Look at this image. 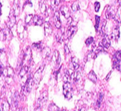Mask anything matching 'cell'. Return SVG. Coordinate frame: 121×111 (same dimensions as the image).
Listing matches in <instances>:
<instances>
[{"instance_id":"ac0fdd59","label":"cell","mask_w":121,"mask_h":111,"mask_svg":"<svg viewBox=\"0 0 121 111\" xmlns=\"http://www.w3.org/2000/svg\"><path fill=\"white\" fill-rule=\"evenodd\" d=\"M28 71V67L27 65H25L23 66L22 68L20 69V72H19V74H20V76L21 78L24 77L25 75L27 74V72Z\"/></svg>"},{"instance_id":"30bf717a","label":"cell","mask_w":121,"mask_h":111,"mask_svg":"<svg viewBox=\"0 0 121 111\" xmlns=\"http://www.w3.org/2000/svg\"><path fill=\"white\" fill-rule=\"evenodd\" d=\"M60 12L66 18L68 19L70 16V11L69 8L66 6H61L60 7Z\"/></svg>"},{"instance_id":"d4e9b609","label":"cell","mask_w":121,"mask_h":111,"mask_svg":"<svg viewBox=\"0 0 121 111\" xmlns=\"http://www.w3.org/2000/svg\"><path fill=\"white\" fill-rule=\"evenodd\" d=\"M103 99H104V94L101 92V93H100V94H99V99H98V100L97 101L96 104H97V107H98V108H100V107L101 103L103 101Z\"/></svg>"},{"instance_id":"d6986e66","label":"cell","mask_w":121,"mask_h":111,"mask_svg":"<svg viewBox=\"0 0 121 111\" xmlns=\"http://www.w3.org/2000/svg\"><path fill=\"white\" fill-rule=\"evenodd\" d=\"M88 78L91 81H92V82H93L94 83H96L98 80V78H97L96 75L95 73L93 71H91L88 74Z\"/></svg>"},{"instance_id":"44dd1931","label":"cell","mask_w":121,"mask_h":111,"mask_svg":"<svg viewBox=\"0 0 121 111\" xmlns=\"http://www.w3.org/2000/svg\"><path fill=\"white\" fill-rule=\"evenodd\" d=\"M39 8H40V10L41 11V12L43 13V14L47 12V6H46V4L44 2V1H40Z\"/></svg>"},{"instance_id":"f546056e","label":"cell","mask_w":121,"mask_h":111,"mask_svg":"<svg viewBox=\"0 0 121 111\" xmlns=\"http://www.w3.org/2000/svg\"><path fill=\"white\" fill-rule=\"evenodd\" d=\"M96 19V25H95V28L96 30H98V28H99V23H100V17L98 15H96L95 16Z\"/></svg>"},{"instance_id":"277c9868","label":"cell","mask_w":121,"mask_h":111,"mask_svg":"<svg viewBox=\"0 0 121 111\" xmlns=\"http://www.w3.org/2000/svg\"><path fill=\"white\" fill-rule=\"evenodd\" d=\"M44 65L40 67V68H39V69L35 72V74H34V77H33V81H34L36 84H39L40 80H41V74H42V72L44 69Z\"/></svg>"},{"instance_id":"f1b7e54d","label":"cell","mask_w":121,"mask_h":111,"mask_svg":"<svg viewBox=\"0 0 121 111\" xmlns=\"http://www.w3.org/2000/svg\"><path fill=\"white\" fill-rule=\"evenodd\" d=\"M33 18V16L32 14H29V15H26V18H25V22L27 24H29L31 22V21L32 20V19Z\"/></svg>"},{"instance_id":"4dcf8cb0","label":"cell","mask_w":121,"mask_h":111,"mask_svg":"<svg viewBox=\"0 0 121 111\" xmlns=\"http://www.w3.org/2000/svg\"><path fill=\"white\" fill-rule=\"evenodd\" d=\"M93 40H94V39H93V38L91 37H91L88 38H87L86 41V44L87 45V46H89L90 45H91V44L93 42Z\"/></svg>"},{"instance_id":"b9f144b4","label":"cell","mask_w":121,"mask_h":111,"mask_svg":"<svg viewBox=\"0 0 121 111\" xmlns=\"http://www.w3.org/2000/svg\"><path fill=\"white\" fill-rule=\"evenodd\" d=\"M62 111H66V110H63Z\"/></svg>"},{"instance_id":"60d3db41","label":"cell","mask_w":121,"mask_h":111,"mask_svg":"<svg viewBox=\"0 0 121 111\" xmlns=\"http://www.w3.org/2000/svg\"><path fill=\"white\" fill-rule=\"evenodd\" d=\"M1 51L0 50V55H1Z\"/></svg>"},{"instance_id":"f35d334b","label":"cell","mask_w":121,"mask_h":111,"mask_svg":"<svg viewBox=\"0 0 121 111\" xmlns=\"http://www.w3.org/2000/svg\"><path fill=\"white\" fill-rule=\"evenodd\" d=\"M111 72H109V74H108V75H107V76H106V79L107 80H108L109 79V76H110V75H111Z\"/></svg>"},{"instance_id":"5bb4252c","label":"cell","mask_w":121,"mask_h":111,"mask_svg":"<svg viewBox=\"0 0 121 111\" xmlns=\"http://www.w3.org/2000/svg\"><path fill=\"white\" fill-rule=\"evenodd\" d=\"M104 38L102 40V45L105 47V48H109L110 45H111V41H110L109 38L108 36L106 34H104Z\"/></svg>"},{"instance_id":"7c38bea8","label":"cell","mask_w":121,"mask_h":111,"mask_svg":"<svg viewBox=\"0 0 121 111\" xmlns=\"http://www.w3.org/2000/svg\"><path fill=\"white\" fill-rule=\"evenodd\" d=\"M19 100H20V96H19L18 92L17 91H16L15 92V94H14L13 98H12V103H13V105L15 108H17L18 107Z\"/></svg>"},{"instance_id":"8992f818","label":"cell","mask_w":121,"mask_h":111,"mask_svg":"<svg viewBox=\"0 0 121 111\" xmlns=\"http://www.w3.org/2000/svg\"><path fill=\"white\" fill-rule=\"evenodd\" d=\"M53 20H54L56 27L58 29H60L61 28V22H60V14H59V12L57 11L54 12V16H53Z\"/></svg>"},{"instance_id":"e0dca14e","label":"cell","mask_w":121,"mask_h":111,"mask_svg":"<svg viewBox=\"0 0 121 111\" xmlns=\"http://www.w3.org/2000/svg\"><path fill=\"white\" fill-rule=\"evenodd\" d=\"M50 52L51 50L50 49V48H48V47H45L44 48H43V49L41 50V54H42V56L44 58L48 57Z\"/></svg>"},{"instance_id":"e575fe53","label":"cell","mask_w":121,"mask_h":111,"mask_svg":"<svg viewBox=\"0 0 121 111\" xmlns=\"http://www.w3.org/2000/svg\"><path fill=\"white\" fill-rule=\"evenodd\" d=\"M60 1H58V0H55V1H52V5H54V6H58L60 4Z\"/></svg>"},{"instance_id":"3957f363","label":"cell","mask_w":121,"mask_h":111,"mask_svg":"<svg viewBox=\"0 0 121 111\" xmlns=\"http://www.w3.org/2000/svg\"><path fill=\"white\" fill-rule=\"evenodd\" d=\"M73 89L70 82H65L63 84V95L67 99H70L72 97Z\"/></svg>"},{"instance_id":"d6a6232c","label":"cell","mask_w":121,"mask_h":111,"mask_svg":"<svg viewBox=\"0 0 121 111\" xmlns=\"http://www.w3.org/2000/svg\"><path fill=\"white\" fill-rule=\"evenodd\" d=\"M106 20H104L102 22V28H101V32H102V34L104 35V32H105V27H106Z\"/></svg>"},{"instance_id":"5b68a950","label":"cell","mask_w":121,"mask_h":111,"mask_svg":"<svg viewBox=\"0 0 121 111\" xmlns=\"http://www.w3.org/2000/svg\"><path fill=\"white\" fill-rule=\"evenodd\" d=\"M8 18H9V22H8V25L7 26H8V28L9 29L11 28H13L14 25H15V22H16V16H15V14H14L13 9H11L9 17Z\"/></svg>"},{"instance_id":"6da1fadb","label":"cell","mask_w":121,"mask_h":111,"mask_svg":"<svg viewBox=\"0 0 121 111\" xmlns=\"http://www.w3.org/2000/svg\"><path fill=\"white\" fill-rule=\"evenodd\" d=\"M33 79L31 76V74H29L28 78L27 79L26 82L24 85L22 86L21 88V92L24 95H26L31 91L32 89V86L33 84Z\"/></svg>"},{"instance_id":"52a82bcc","label":"cell","mask_w":121,"mask_h":111,"mask_svg":"<svg viewBox=\"0 0 121 111\" xmlns=\"http://www.w3.org/2000/svg\"><path fill=\"white\" fill-rule=\"evenodd\" d=\"M47 100H48V93L47 91H44L41 93L39 99V105L40 107H41V105L45 104L47 102Z\"/></svg>"},{"instance_id":"7402d4cb","label":"cell","mask_w":121,"mask_h":111,"mask_svg":"<svg viewBox=\"0 0 121 111\" xmlns=\"http://www.w3.org/2000/svg\"><path fill=\"white\" fill-rule=\"evenodd\" d=\"M119 34H120V32H119V27H116L115 28L113 29V32H112V37L115 38V39H118L119 38Z\"/></svg>"},{"instance_id":"d590c367","label":"cell","mask_w":121,"mask_h":111,"mask_svg":"<svg viewBox=\"0 0 121 111\" xmlns=\"http://www.w3.org/2000/svg\"><path fill=\"white\" fill-rule=\"evenodd\" d=\"M65 51L66 54H69L70 53L69 48H68V47H67V45L66 44L65 45Z\"/></svg>"},{"instance_id":"9c48e42d","label":"cell","mask_w":121,"mask_h":111,"mask_svg":"<svg viewBox=\"0 0 121 111\" xmlns=\"http://www.w3.org/2000/svg\"><path fill=\"white\" fill-rule=\"evenodd\" d=\"M53 32V28H52V25L48 21L44 23V32L46 36H49L52 34Z\"/></svg>"},{"instance_id":"9a60e30c","label":"cell","mask_w":121,"mask_h":111,"mask_svg":"<svg viewBox=\"0 0 121 111\" xmlns=\"http://www.w3.org/2000/svg\"><path fill=\"white\" fill-rule=\"evenodd\" d=\"M52 60L53 62L56 63L57 64L59 65L60 62V56L59 55V52L58 51H54V54H53V56H52Z\"/></svg>"},{"instance_id":"83f0119b","label":"cell","mask_w":121,"mask_h":111,"mask_svg":"<svg viewBox=\"0 0 121 111\" xmlns=\"http://www.w3.org/2000/svg\"><path fill=\"white\" fill-rule=\"evenodd\" d=\"M63 32H60L56 35L57 41L59 42H61L63 41Z\"/></svg>"},{"instance_id":"1f68e13d","label":"cell","mask_w":121,"mask_h":111,"mask_svg":"<svg viewBox=\"0 0 121 111\" xmlns=\"http://www.w3.org/2000/svg\"><path fill=\"white\" fill-rule=\"evenodd\" d=\"M100 5L99 2H95V9L96 12H98L100 9Z\"/></svg>"},{"instance_id":"7a4b0ae2","label":"cell","mask_w":121,"mask_h":111,"mask_svg":"<svg viewBox=\"0 0 121 111\" xmlns=\"http://www.w3.org/2000/svg\"><path fill=\"white\" fill-rule=\"evenodd\" d=\"M2 75L5 77V79L7 83H11L13 81L14 72L13 69H12L11 67L4 68L3 72H2Z\"/></svg>"},{"instance_id":"cb8c5ba5","label":"cell","mask_w":121,"mask_h":111,"mask_svg":"<svg viewBox=\"0 0 121 111\" xmlns=\"http://www.w3.org/2000/svg\"><path fill=\"white\" fill-rule=\"evenodd\" d=\"M48 111H60V108L56 105L54 103H51L49 105L48 108Z\"/></svg>"},{"instance_id":"4316f807","label":"cell","mask_w":121,"mask_h":111,"mask_svg":"<svg viewBox=\"0 0 121 111\" xmlns=\"http://www.w3.org/2000/svg\"><path fill=\"white\" fill-rule=\"evenodd\" d=\"M121 51H118L116 52V53L115 54L114 56H113V59L117 60V61L121 62Z\"/></svg>"},{"instance_id":"ba28073f","label":"cell","mask_w":121,"mask_h":111,"mask_svg":"<svg viewBox=\"0 0 121 111\" xmlns=\"http://www.w3.org/2000/svg\"><path fill=\"white\" fill-rule=\"evenodd\" d=\"M105 15H106V18L108 19H113L116 16V14L114 9L111 7H108Z\"/></svg>"},{"instance_id":"74e56055","label":"cell","mask_w":121,"mask_h":111,"mask_svg":"<svg viewBox=\"0 0 121 111\" xmlns=\"http://www.w3.org/2000/svg\"><path fill=\"white\" fill-rule=\"evenodd\" d=\"M69 20H70V21H69V20L68 22H67V24H69V25H70L71 23H72V21H72V17H70H70L69 18Z\"/></svg>"},{"instance_id":"ffe728a7","label":"cell","mask_w":121,"mask_h":111,"mask_svg":"<svg viewBox=\"0 0 121 111\" xmlns=\"http://www.w3.org/2000/svg\"><path fill=\"white\" fill-rule=\"evenodd\" d=\"M79 59H78L77 58L73 57L72 59V63L73 65V69L74 70H77V69L79 68Z\"/></svg>"},{"instance_id":"603a6c76","label":"cell","mask_w":121,"mask_h":111,"mask_svg":"<svg viewBox=\"0 0 121 111\" xmlns=\"http://www.w3.org/2000/svg\"><path fill=\"white\" fill-rule=\"evenodd\" d=\"M2 111H9V104L8 101H4L1 104Z\"/></svg>"},{"instance_id":"4fadbf2b","label":"cell","mask_w":121,"mask_h":111,"mask_svg":"<svg viewBox=\"0 0 121 111\" xmlns=\"http://www.w3.org/2000/svg\"><path fill=\"white\" fill-rule=\"evenodd\" d=\"M13 10L14 11V14H15V16H18L20 14V5H19L18 1H15L14 2V5H13Z\"/></svg>"},{"instance_id":"2e32d148","label":"cell","mask_w":121,"mask_h":111,"mask_svg":"<svg viewBox=\"0 0 121 111\" xmlns=\"http://www.w3.org/2000/svg\"><path fill=\"white\" fill-rule=\"evenodd\" d=\"M33 22L35 25L41 26L43 24V20L41 16L39 15H35L33 17Z\"/></svg>"},{"instance_id":"8d00e7d4","label":"cell","mask_w":121,"mask_h":111,"mask_svg":"<svg viewBox=\"0 0 121 111\" xmlns=\"http://www.w3.org/2000/svg\"><path fill=\"white\" fill-rule=\"evenodd\" d=\"M35 111H41V107L40 105H37V106L36 108L35 109Z\"/></svg>"},{"instance_id":"484cf974","label":"cell","mask_w":121,"mask_h":111,"mask_svg":"<svg viewBox=\"0 0 121 111\" xmlns=\"http://www.w3.org/2000/svg\"><path fill=\"white\" fill-rule=\"evenodd\" d=\"M72 10H73L74 12L79 11V9H80V7H79V4H78V2H74V3L72 4Z\"/></svg>"},{"instance_id":"836d02e7","label":"cell","mask_w":121,"mask_h":111,"mask_svg":"<svg viewBox=\"0 0 121 111\" xmlns=\"http://www.w3.org/2000/svg\"><path fill=\"white\" fill-rule=\"evenodd\" d=\"M33 46L35 47V48H37V49H40L41 48V42H39L36 44H33Z\"/></svg>"},{"instance_id":"ab89813d","label":"cell","mask_w":121,"mask_h":111,"mask_svg":"<svg viewBox=\"0 0 121 111\" xmlns=\"http://www.w3.org/2000/svg\"><path fill=\"white\" fill-rule=\"evenodd\" d=\"M80 111H86V109L85 108H82L81 109H80Z\"/></svg>"},{"instance_id":"8fae6325","label":"cell","mask_w":121,"mask_h":111,"mask_svg":"<svg viewBox=\"0 0 121 111\" xmlns=\"http://www.w3.org/2000/svg\"><path fill=\"white\" fill-rule=\"evenodd\" d=\"M78 28L76 26H70L69 28H68V32H67V37L68 38L71 39L73 37L74 34L76 33Z\"/></svg>"}]
</instances>
